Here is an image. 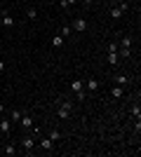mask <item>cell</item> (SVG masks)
I'll list each match as a JSON object with an SVG mask.
<instances>
[{"mask_svg":"<svg viewBox=\"0 0 141 157\" xmlns=\"http://www.w3.org/2000/svg\"><path fill=\"white\" fill-rule=\"evenodd\" d=\"M110 94H113V98H122V96H125V92H122V87H115Z\"/></svg>","mask_w":141,"mask_h":157,"instance_id":"cell-7","label":"cell"},{"mask_svg":"<svg viewBox=\"0 0 141 157\" xmlns=\"http://www.w3.org/2000/svg\"><path fill=\"white\" fill-rule=\"evenodd\" d=\"M115 80H118V85H127V77H125V75H118Z\"/></svg>","mask_w":141,"mask_h":157,"instance_id":"cell-16","label":"cell"},{"mask_svg":"<svg viewBox=\"0 0 141 157\" xmlns=\"http://www.w3.org/2000/svg\"><path fill=\"white\" fill-rule=\"evenodd\" d=\"M35 17H38V9L31 7V9H28V19H35Z\"/></svg>","mask_w":141,"mask_h":157,"instance_id":"cell-15","label":"cell"},{"mask_svg":"<svg viewBox=\"0 0 141 157\" xmlns=\"http://www.w3.org/2000/svg\"><path fill=\"white\" fill-rule=\"evenodd\" d=\"M66 35H70V28H68V26H64V28H61V38H66Z\"/></svg>","mask_w":141,"mask_h":157,"instance_id":"cell-19","label":"cell"},{"mask_svg":"<svg viewBox=\"0 0 141 157\" xmlns=\"http://www.w3.org/2000/svg\"><path fill=\"white\" fill-rule=\"evenodd\" d=\"M21 120V113L19 110H12V122H19Z\"/></svg>","mask_w":141,"mask_h":157,"instance_id":"cell-14","label":"cell"},{"mask_svg":"<svg viewBox=\"0 0 141 157\" xmlns=\"http://www.w3.org/2000/svg\"><path fill=\"white\" fill-rule=\"evenodd\" d=\"M64 2H66V5H75L78 0H64Z\"/></svg>","mask_w":141,"mask_h":157,"instance_id":"cell-21","label":"cell"},{"mask_svg":"<svg viewBox=\"0 0 141 157\" xmlns=\"http://www.w3.org/2000/svg\"><path fill=\"white\" fill-rule=\"evenodd\" d=\"M108 63H110V66L118 63V52H108Z\"/></svg>","mask_w":141,"mask_h":157,"instance_id":"cell-6","label":"cell"},{"mask_svg":"<svg viewBox=\"0 0 141 157\" xmlns=\"http://www.w3.org/2000/svg\"><path fill=\"white\" fill-rule=\"evenodd\" d=\"M40 145H42L45 150H49V148H52V141H49V138H42V141H40Z\"/></svg>","mask_w":141,"mask_h":157,"instance_id":"cell-11","label":"cell"},{"mask_svg":"<svg viewBox=\"0 0 141 157\" xmlns=\"http://www.w3.org/2000/svg\"><path fill=\"white\" fill-rule=\"evenodd\" d=\"M52 45H54V47H61V45H64V38H61V35H59V38H54V40H52Z\"/></svg>","mask_w":141,"mask_h":157,"instance_id":"cell-13","label":"cell"},{"mask_svg":"<svg viewBox=\"0 0 141 157\" xmlns=\"http://www.w3.org/2000/svg\"><path fill=\"white\" fill-rule=\"evenodd\" d=\"M0 19H2V24H5V26H14V19H12V17H7V14H5V17H0Z\"/></svg>","mask_w":141,"mask_h":157,"instance_id":"cell-10","label":"cell"},{"mask_svg":"<svg viewBox=\"0 0 141 157\" xmlns=\"http://www.w3.org/2000/svg\"><path fill=\"white\" fill-rule=\"evenodd\" d=\"M82 2H85V5H92V2H94V0H82Z\"/></svg>","mask_w":141,"mask_h":157,"instance_id":"cell-22","label":"cell"},{"mask_svg":"<svg viewBox=\"0 0 141 157\" xmlns=\"http://www.w3.org/2000/svg\"><path fill=\"white\" fill-rule=\"evenodd\" d=\"M19 122H21V127H24V129H33V117H28V115H24Z\"/></svg>","mask_w":141,"mask_h":157,"instance_id":"cell-4","label":"cell"},{"mask_svg":"<svg viewBox=\"0 0 141 157\" xmlns=\"http://www.w3.org/2000/svg\"><path fill=\"white\" fill-rule=\"evenodd\" d=\"M0 26H2V19H0Z\"/></svg>","mask_w":141,"mask_h":157,"instance_id":"cell-24","label":"cell"},{"mask_svg":"<svg viewBox=\"0 0 141 157\" xmlns=\"http://www.w3.org/2000/svg\"><path fill=\"white\" fill-rule=\"evenodd\" d=\"M110 17H113V19H122V12H120L118 7H113V9H110Z\"/></svg>","mask_w":141,"mask_h":157,"instance_id":"cell-9","label":"cell"},{"mask_svg":"<svg viewBox=\"0 0 141 157\" xmlns=\"http://www.w3.org/2000/svg\"><path fill=\"white\" fill-rule=\"evenodd\" d=\"M70 89L75 92V96H78L80 101L85 98V94H82V82H80V80H73V82H70Z\"/></svg>","mask_w":141,"mask_h":157,"instance_id":"cell-1","label":"cell"},{"mask_svg":"<svg viewBox=\"0 0 141 157\" xmlns=\"http://www.w3.org/2000/svg\"><path fill=\"white\" fill-rule=\"evenodd\" d=\"M68 115H70V103H64V106L59 108V117H61V120H66Z\"/></svg>","mask_w":141,"mask_h":157,"instance_id":"cell-2","label":"cell"},{"mask_svg":"<svg viewBox=\"0 0 141 157\" xmlns=\"http://www.w3.org/2000/svg\"><path fill=\"white\" fill-rule=\"evenodd\" d=\"M2 70H5V63H2V61H0V73H2Z\"/></svg>","mask_w":141,"mask_h":157,"instance_id":"cell-23","label":"cell"},{"mask_svg":"<svg viewBox=\"0 0 141 157\" xmlns=\"http://www.w3.org/2000/svg\"><path fill=\"white\" fill-rule=\"evenodd\" d=\"M87 89H89V92H97V89H99V82H97V80H89V82H87Z\"/></svg>","mask_w":141,"mask_h":157,"instance_id":"cell-8","label":"cell"},{"mask_svg":"<svg viewBox=\"0 0 141 157\" xmlns=\"http://www.w3.org/2000/svg\"><path fill=\"white\" fill-rule=\"evenodd\" d=\"M49 141H52V143L59 141V131H52V134H49Z\"/></svg>","mask_w":141,"mask_h":157,"instance_id":"cell-17","label":"cell"},{"mask_svg":"<svg viewBox=\"0 0 141 157\" xmlns=\"http://www.w3.org/2000/svg\"><path fill=\"white\" fill-rule=\"evenodd\" d=\"M9 120H2V124H0V129H2V131H5V134H7V131H9Z\"/></svg>","mask_w":141,"mask_h":157,"instance_id":"cell-12","label":"cell"},{"mask_svg":"<svg viewBox=\"0 0 141 157\" xmlns=\"http://www.w3.org/2000/svg\"><path fill=\"white\" fill-rule=\"evenodd\" d=\"M73 28H75V31H85V28H87V21H85V19H75V21H73Z\"/></svg>","mask_w":141,"mask_h":157,"instance_id":"cell-3","label":"cell"},{"mask_svg":"<svg viewBox=\"0 0 141 157\" xmlns=\"http://www.w3.org/2000/svg\"><path fill=\"white\" fill-rule=\"evenodd\" d=\"M5 153H7V155H14V153H17V148H14V145H7V148H5Z\"/></svg>","mask_w":141,"mask_h":157,"instance_id":"cell-18","label":"cell"},{"mask_svg":"<svg viewBox=\"0 0 141 157\" xmlns=\"http://www.w3.org/2000/svg\"><path fill=\"white\" fill-rule=\"evenodd\" d=\"M33 145H35V141H33V138H24V141H21V148H24V150H31Z\"/></svg>","mask_w":141,"mask_h":157,"instance_id":"cell-5","label":"cell"},{"mask_svg":"<svg viewBox=\"0 0 141 157\" xmlns=\"http://www.w3.org/2000/svg\"><path fill=\"white\" fill-rule=\"evenodd\" d=\"M122 49H129V38H122Z\"/></svg>","mask_w":141,"mask_h":157,"instance_id":"cell-20","label":"cell"}]
</instances>
